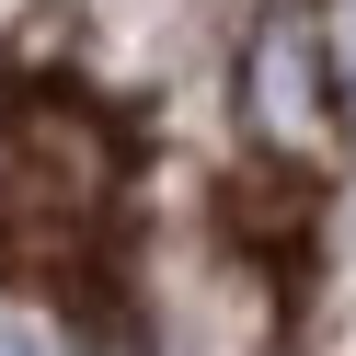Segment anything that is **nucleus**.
I'll list each match as a JSON object with an SVG mask.
<instances>
[{
	"mask_svg": "<svg viewBox=\"0 0 356 356\" xmlns=\"http://www.w3.org/2000/svg\"><path fill=\"white\" fill-rule=\"evenodd\" d=\"M104 207V138L70 104L0 115V253H70Z\"/></svg>",
	"mask_w": 356,
	"mask_h": 356,
	"instance_id": "1",
	"label": "nucleus"
}]
</instances>
